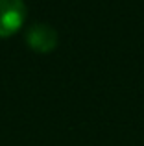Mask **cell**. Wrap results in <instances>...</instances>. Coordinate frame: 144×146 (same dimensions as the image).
Listing matches in <instances>:
<instances>
[{
  "label": "cell",
  "mask_w": 144,
  "mask_h": 146,
  "mask_svg": "<svg viewBox=\"0 0 144 146\" xmlns=\"http://www.w3.org/2000/svg\"><path fill=\"white\" fill-rule=\"evenodd\" d=\"M26 17L24 0H0V37H7L22 26Z\"/></svg>",
  "instance_id": "cell-1"
},
{
  "label": "cell",
  "mask_w": 144,
  "mask_h": 146,
  "mask_svg": "<svg viewBox=\"0 0 144 146\" xmlns=\"http://www.w3.org/2000/svg\"><path fill=\"white\" fill-rule=\"evenodd\" d=\"M26 43L35 52H50L57 44V30L48 22H33L26 28Z\"/></svg>",
  "instance_id": "cell-2"
}]
</instances>
